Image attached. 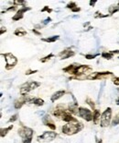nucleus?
<instances>
[{
	"instance_id": "obj_1",
	"label": "nucleus",
	"mask_w": 119,
	"mask_h": 143,
	"mask_svg": "<svg viewBox=\"0 0 119 143\" xmlns=\"http://www.w3.org/2000/svg\"><path fill=\"white\" fill-rule=\"evenodd\" d=\"M63 71L71 75H75V76H80L85 74L87 71H91L92 67L88 65H78V64H71L67 67L63 68Z\"/></svg>"
},
{
	"instance_id": "obj_2",
	"label": "nucleus",
	"mask_w": 119,
	"mask_h": 143,
	"mask_svg": "<svg viewBox=\"0 0 119 143\" xmlns=\"http://www.w3.org/2000/svg\"><path fill=\"white\" fill-rule=\"evenodd\" d=\"M83 128V124L79 121L76 122H71V123H67L64 125L61 128L62 133L71 136V135H74L79 133L82 129Z\"/></svg>"
},
{
	"instance_id": "obj_3",
	"label": "nucleus",
	"mask_w": 119,
	"mask_h": 143,
	"mask_svg": "<svg viewBox=\"0 0 119 143\" xmlns=\"http://www.w3.org/2000/svg\"><path fill=\"white\" fill-rule=\"evenodd\" d=\"M18 134L22 138L23 143H31L33 136V130L31 128L22 127L20 129H18Z\"/></svg>"
},
{
	"instance_id": "obj_4",
	"label": "nucleus",
	"mask_w": 119,
	"mask_h": 143,
	"mask_svg": "<svg viewBox=\"0 0 119 143\" xmlns=\"http://www.w3.org/2000/svg\"><path fill=\"white\" fill-rule=\"evenodd\" d=\"M39 86H40V82H38V81H30V82L24 83L20 87V94L27 95L30 91L35 90Z\"/></svg>"
},
{
	"instance_id": "obj_5",
	"label": "nucleus",
	"mask_w": 119,
	"mask_h": 143,
	"mask_svg": "<svg viewBox=\"0 0 119 143\" xmlns=\"http://www.w3.org/2000/svg\"><path fill=\"white\" fill-rule=\"evenodd\" d=\"M5 60H6V70H10L18 64V58L11 53H6V54H2Z\"/></svg>"
},
{
	"instance_id": "obj_6",
	"label": "nucleus",
	"mask_w": 119,
	"mask_h": 143,
	"mask_svg": "<svg viewBox=\"0 0 119 143\" xmlns=\"http://www.w3.org/2000/svg\"><path fill=\"white\" fill-rule=\"evenodd\" d=\"M111 118H112V109L110 107H108L104 111V113L102 114L101 120H100V125L102 128H107L110 125Z\"/></svg>"
},
{
	"instance_id": "obj_7",
	"label": "nucleus",
	"mask_w": 119,
	"mask_h": 143,
	"mask_svg": "<svg viewBox=\"0 0 119 143\" xmlns=\"http://www.w3.org/2000/svg\"><path fill=\"white\" fill-rule=\"evenodd\" d=\"M57 137V134L54 131H45L41 136L38 137V140L39 142H50Z\"/></svg>"
},
{
	"instance_id": "obj_8",
	"label": "nucleus",
	"mask_w": 119,
	"mask_h": 143,
	"mask_svg": "<svg viewBox=\"0 0 119 143\" xmlns=\"http://www.w3.org/2000/svg\"><path fill=\"white\" fill-rule=\"evenodd\" d=\"M78 113H79V116L83 118L85 121L90 122L92 121V116L93 114L92 113V111L90 109H87V108H84V107H79L78 109Z\"/></svg>"
},
{
	"instance_id": "obj_9",
	"label": "nucleus",
	"mask_w": 119,
	"mask_h": 143,
	"mask_svg": "<svg viewBox=\"0 0 119 143\" xmlns=\"http://www.w3.org/2000/svg\"><path fill=\"white\" fill-rule=\"evenodd\" d=\"M108 75H113L112 72L109 71H104V72H93V73L90 74L89 76H87V79H91V80H94V79H101L102 77H105Z\"/></svg>"
},
{
	"instance_id": "obj_10",
	"label": "nucleus",
	"mask_w": 119,
	"mask_h": 143,
	"mask_svg": "<svg viewBox=\"0 0 119 143\" xmlns=\"http://www.w3.org/2000/svg\"><path fill=\"white\" fill-rule=\"evenodd\" d=\"M31 100V98L29 97V96H26V95H22V97L20 99H18L15 102V104H14V106H15L16 109H19L21 107L23 106L25 104H27V103H30V101Z\"/></svg>"
},
{
	"instance_id": "obj_11",
	"label": "nucleus",
	"mask_w": 119,
	"mask_h": 143,
	"mask_svg": "<svg viewBox=\"0 0 119 143\" xmlns=\"http://www.w3.org/2000/svg\"><path fill=\"white\" fill-rule=\"evenodd\" d=\"M30 9H31V7H30V6H23V7H21V8H19V10H18V12L16 13V15L13 16L12 19L14 21H18V20H19L21 18H23L24 13L30 10Z\"/></svg>"
},
{
	"instance_id": "obj_12",
	"label": "nucleus",
	"mask_w": 119,
	"mask_h": 143,
	"mask_svg": "<svg viewBox=\"0 0 119 143\" xmlns=\"http://www.w3.org/2000/svg\"><path fill=\"white\" fill-rule=\"evenodd\" d=\"M42 122L46 127H49L50 128H51L52 130H55L56 129V126L54 124V122L52 121V119L51 118V116L49 115H46V116H43L42 118Z\"/></svg>"
},
{
	"instance_id": "obj_13",
	"label": "nucleus",
	"mask_w": 119,
	"mask_h": 143,
	"mask_svg": "<svg viewBox=\"0 0 119 143\" xmlns=\"http://www.w3.org/2000/svg\"><path fill=\"white\" fill-rule=\"evenodd\" d=\"M75 55V52H73V51H71V49H65V50H63L62 52L60 53V59H67V58H70L71 57V56H73V55Z\"/></svg>"
},
{
	"instance_id": "obj_14",
	"label": "nucleus",
	"mask_w": 119,
	"mask_h": 143,
	"mask_svg": "<svg viewBox=\"0 0 119 143\" xmlns=\"http://www.w3.org/2000/svg\"><path fill=\"white\" fill-rule=\"evenodd\" d=\"M61 119H62L63 121L67 122V123H71V122H76L78 121L77 119L74 118L73 116H72V115H71L69 111H67V110H65V112L63 113L62 116H61Z\"/></svg>"
},
{
	"instance_id": "obj_15",
	"label": "nucleus",
	"mask_w": 119,
	"mask_h": 143,
	"mask_svg": "<svg viewBox=\"0 0 119 143\" xmlns=\"http://www.w3.org/2000/svg\"><path fill=\"white\" fill-rule=\"evenodd\" d=\"M64 94H65V91H56V92H55V93H53V94H52V96L51 97V101L52 102V103H54V102H56L57 100L60 99V98L62 97Z\"/></svg>"
},
{
	"instance_id": "obj_16",
	"label": "nucleus",
	"mask_w": 119,
	"mask_h": 143,
	"mask_svg": "<svg viewBox=\"0 0 119 143\" xmlns=\"http://www.w3.org/2000/svg\"><path fill=\"white\" fill-rule=\"evenodd\" d=\"M29 104H32L38 106H41L44 104V100H42L41 98H31V100L30 101Z\"/></svg>"
},
{
	"instance_id": "obj_17",
	"label": "nucleus",
	"mask_w": 119,
	"mask_h": 143,
	"mask_svg": "<svg viewBox=\"0 0 119 143\" xmlns=\"http://www.w3.org/2000/svg\"><path fill=\"white\" fill-rule=\"evenodd\" d=\"M101 114H100V111L99 110H94L93 112V116H92V122L94 123L95 125L98 124L99 120H101Z\"/></svg>"
},
{
	"instance_id": "obj_18",
	"label": "nucleus",
	"mask_w": 119,
	"mask_h": 143,
	"mask_svg": "<svg viewBox=\"0 0 119 143\" xmlns=\"http://www.w3.org/2000/svg\"><path fill=\"white\" fill-rule=\"evenodd\" d=\"M27 30H25L23 29V28H18L17 30H15V32H14V34H15L16 36H18V37H23L25 36V35H27Z\"/></svg>"
},
{
	"instance_id": "obj_19",
	"label": "nucleus",
	"mask_w": 119,
	"mask_h": 143,
	"mask_svg": "<svg viewBox=\"0 0 119 143\" xmlns=\"http://www.w3.org/2000/svg\"><path fill=\"white\" fill-rule=\"evenodd\" d=\"M59 39H60V35H54V36L48 37V38H42L41 41L46 42V43H54V42H56L57 40Z\"/></svg>"
},
{
	"instance_id": "obj_20",
	"label": "nucleus",
	"mask_w": 119,
	"mask_h": 143,
	"mask_svg": "<svg viewBox=\"0 0 119 143\" xmlns=\"http://www.w3.org/2000/svg\"><path fill=\"white\" fill-rule=\"evenodd\" d=\"M65 112V110L64 109H60V108H57L55 111L53 112V115L54 116H56V117H60V118H61V116H62L63 113Z\"/></svg>"
},
{
	"instance_id": "obj_21",
	"label": "nucleus",
	"mask_w": 119,
	"mask_h": 143,
	"mask_svg": "<svg viewBox=\"0 0 119 143\" xmlns=\"http://www.w3.org/2000/svg\"><path fill=\"white\" fill-rule=\"evenodd\" d=\"M13 128V126H9L8 128H1V138H4L5 136H6V134L8 133L9 131L11 130Z\"/></svg>"
},
{
	"instance_id": "obj_22",
	"label": "nucleus",
	"mask_w": 119,
	"mask_h": 143,
	"mask_svg": "<svg viewBox=\"0 0 119 143\" xmlns=\"http://www.w3.org/2000/svg\"><path fill=\"white\" fill-rule=\"evenodd\" d=\"M101 55H102V57H104V59H107V60L112 59L114 56V55L111 52H104V53H102Z\"/></svg>"
},
{
	"instance_id": "obj_23",
	"label": "nucleus",
	"mask_w": 119,
	"mask_h": 143,
	"mask_svg": "<svg viewBox=\"0 0 119 143\" xmlns=\"http://www.w3.org/2000/svg\"><path fill=\"white\" fill-rule=\"evenodd\" d=\"M117 11H119V2L117 4V6H112L109 7V13L110 14H115Z\"/></svg>"
},
{
	"instance_id": "obj_24",
	"label": "nucleus",
	"mask_w": 119,
	"mask_h": 143,
	"mask_svg": "<svg viewBox=\"0 0 119 143\" xmlns=\"http://www.w3.org/2000/svg\"><path fill=\"white\" fill-rule=\"evenodd\" d=\"M52 57H54V55L51 53V54H50L49 55H47V56H45V57L41 58V59H40V62H42V63H46L47 61L51 60V59Z\"/></svg>"
},
{
	"instance_id": "obj_25",
	"label": "nucleus",
	"mask_w": 119,
	"mask_h": 143,
	"mask_svg": "<svg viewBox=\"0 0 119 143\" xmlns=\"http://www.w3.org/2000/svg\"><path fill=\"white\" fill-rule=\"evenodd\" d=\"M76 6H77V5H76L75 2H70V3L66 6V7H67V8H70L71 10V9H73L74 7H76Z\"/></svg>"
},
{
	"instance_id": "obj_26",
	"label": "nucleus",
	"mask_w": 119,
	"mask_h": 143,
	"mask_svg": "<svg viewBox=\"0 0 119 143\" xmlns=\"http://www.w3.org/2000/svg\"><path fill=\"white\" fill-rule=\"evenodd\" d=\"M118 124H119V115H117V116H116V118L114 119L113 122H112V126L116 127V126H117Z\"/></svg>"
},
{
	"instance_id": "obj_27",
	"label": "nucleus",
	"mask_w": 119,
	"mask_h": 143,
	"mask_svg": "<svg viewBox=\"0 0 119 143\" xmlns=\"http://www.w3.org/2000/svg\"><path fill=\"white\" fill-rule=\"evenodd\" d=\"M41 12H48V13H51L52 12V9L51 7H49L48 6H45L43 8L41 9Z\"/></svg>"
},
{
	"instance_id": "obj_28",
	"label": "nucleus",
	"mask_w": 119,
	"mask_h": 143,
	"mask_svg": "<svg viewBox=\"0 0 119 143\" xmlns=\"http://www.w3.org/2000/svg\"><path fill=\"white\" fill-rule=\"evenodd\" d=\"M109 15H104V14H101V13H99V12H96L95 13V18H106V17H108Z\"/></svg>"
},
{
	"instance_id": "obj_29",
	"label": "nucleus",
	"mask_w": 119,
	"mask_h": 143,
	"mask_svg": "<svg viewBox=\"0 0 119 143\" xmlns=\"http://www.w3.org/2000/svg\"><path fill=\"white\" fill-rule=\"evenodd\" d=\"M18 115H14V116H12L11 117H10V119H9V122L10 123H12V122H15V121H17V119H18Z\"/></svg>"
},
{
	"instance_id": "obj_30",
	"label": "nucleus",
	"mask_w": 119,
	"mask_h": 143,
	"mask_svg": "<svg viewBox=\"0 0 119 143\" xmlns=\"http://www.w3.org/2000/svg\"><path fill=\"white\" fill-rule=\"evenodd\" d=\"M113 83L116 86L119 85V77H115V78H113Z\"/></svg>"
},
{
	"instance_id": "obj_31",
	"label": "nucleus",
	"mask_w": 119,
	"mask_h": 143,
	"mask_svg": "<svg viewBox=\"0 0 119 143\" xmlns=\"http://www.w3.org/2000/svg\"><path fill=\"white\" fill-rule=\"evenodd\" d=\"M98 55H85V58L86 59H94L96 56H97Z\"/></svg>"
},
{
	"instance_id": "obj_32",
	"label": "nucleus",
	"mask_w": 119,
	"mask_h": 143,
	"mask_svg": "<svg viewBox=\"0 0 119 143\" xmlns=\"http://www.w3.org/2000/svg\"><path fill=\"white\" fill-rule=\"evenodd\" d=\"M87 103L89 104V105L92 107V109H94V103H93V102H92L91 99H87Z\"/></svg>"
},
{
	"instance_id": "obj_33",
	"label": "nucleus",
	"mask_w": 119,
	"mask_h": 143,
	"mask_svg": "<svg viewBox=\"0 0 119 143\" xmlns=\"http://www.w3.org/2000/svg\"><path fill=\"white\" fill-rule=\"evenodd\" d=\"M38 70H31V69H29L26 71V75H30V74H34V73H37Z\"/></svg>"
},
{
	"instance_id": "obj_34",
	"label": "nucleus",
	"mask_w": 119,
	"mask_h": 143,
	"mask_svg": "<svg viewBox=\"0 0 119 143\" xmlns=\"http://www.w3.org/2000/svg\"><path fill=\"white\" fill-rule=\"evenodd\" d=\"M25 3H26L25 1H14L15 5H24Z\"/></svg>"
},
{
	"instance_id": "obj_35",
	"label": "nucleus",
	"mask_w": 119,
	"mask_h": 143,
	"mask_svg": "<svg viewBox=\"0 0 119 143\" xmlns=\"http://www.w3.org/2000/svg\"><path fill=\"white\" fill-rule=\"evenodd\" d=\"M80 10H81V8L79 7V6H76V7H74L73 9H71V11H72V12H79Z\"/></svg>"
},
{
	"instance_id": "obj_36",
	"label": "nucleus",
	"mask_w": 119,
	"mask_h": 143,
	"mask_svg": "<svg viewBox=\"0 0 119 143\" xmlns=\"http://www.w3.org/2000/svg\"><path fill=\"white\" fill-rule=\"evenodd\" d=\"M32 32H34V33L37 34V35H41V33H40L39 31H38V30H36V29H33V30H32Z\"/></svg>"
},
{
	"instance_id": "obj_37",
	"label": "nucleus",
	"mask_w": 119,
	"mask_h": 143,
	"mask_svg": "<svg viewBox=\"0 0 119 143\" xmlns=\"http://www.w3.org/2000/svg\"><path fill=\"white\" fill-rule=\"evenodd\" d=\"M4 31L6 32V28H4V27H1V30H0V34H3V33H4Z\"/></svg>"
},
{
	"instance_id": "obj_38",
	"label": "nucleus",
	"mask_w": 119,
	"mask_h": 143,
	"mask_svg": "<svg viewBox=\"0 0 119 143\" xmlns=\"http://www.w3.org/2000/svg\"><path fill=\"white\" fill-rule=\"evenodd\" d=\"M113 55H115V54H119V50H114V51H110Z\"/></svg>"
},
{
	"instance_id": "obj_39",
	"label": "nucleus",
	"mask_w": 119,
	"mask_h": 143,
	"mask_svg": "<svg viewBox=\"0 0 119 143\" xmlns=\"http://www.w3.org/2000/svg\"><path fill=\"white\" fill-rule=\"evenodd\" d=\"M96 1H90V6H94Z\"/></svg>"
},
{
	"instance_id": "obj_40",
	"label": "nucleus",
	"mask_w": 119,
	"mask_h": 143,
	"mask_svg": "<svg viewBox=\"0 0 119 143\" xmlns=\"http://www.w3.org/2000/svg\"><path fill=\"white\" fill-rule=\"evenodd\" d=\"M116 104H117V105H119V98L116 100Z\"/></svg>"
},
{
	"instance_id": "obj_41",
	"label": "nucleus",
	"mask_w": 119,
	"mask_h": 143,
	"mask_svg": "<svg viewBox=\"0 0 119 143\" xmlns=\"http://www.w3.org/2000/svg\"><path fill=\"white\" fill-rule=\"evenodd\" d=\"M118 59H119V57H118Z\"/></svg>"
}]
</instances>
